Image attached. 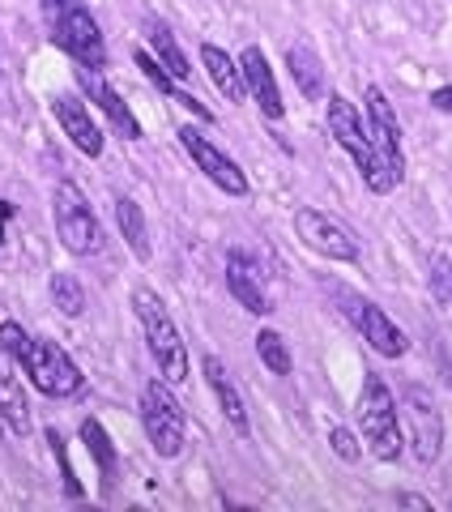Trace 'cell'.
Masks as SVG:
<instances>
[{"mask_svg":"<svg viewBox=\"0 0 452 512\" xmlns=\"http://www.w3.org/2000/svg\"><path fill=\"white\" fill-rule=\"evenodd\" d=\"M329 133H333L337 146L354 158V167H359L363 184L371 192H380V197H384V192H393L401 184L397 175L384 167V158L376 154V146H371V133L363 128V116L354 111L350 99H342V94H329Z\"/></svg>","mask_w":452,"mask_h":512,"instance_id":"6da1fadb","label":"cell"},{"mask_svg":"<svg viewBox=\"0 0 452 512\" xmlns=\"http://www.w3.org/2000/svg\"><path fill=\"white\" fill-rule=\"evenodd\" d=\"M43 18H47V30H52V43L60 52H69L77 64H86V69H103L107 64L103 30L90 18V9L82 0H43Z\"/></svg>","mask_w":452,"mask_h":512,"instance_id":"7a4b0ae2","label":"cell"},{"mask_svg":"<svg viewBox=\"0 0 452 512\" xmlns=\"http://www.w3.org/2000/svg\"><path fill=\"white\" fill-rule=\"evenodd\" d=\"M133 308H137V320L145 329V342H150V355L158 363L167 384H184L188 380V350H184V338L175 329V320L167 312V303L158 299L150 286H137L133 291Z\"/></svg>","mask_w":452,"mask_h":512,"instance_id":"3957f363","label":"cell"},{"mask_svg":"<svg viewBox=\"0 0 452 512\" xmlns=\"http://www.w3.org/2000/svg\"><path fill=\"white\" fill-rule=\"evenodd\" d=\"M359 423H363V440L371 448L376 461H397L401 457V406L397 397L389 393L376 372H363V389H359Z\"/></svg>","mask_w":452,"mask_h":512,"instance_id":"277c9868","label":"cell"},{"mask_svg":"<svg viewBox=\"0 0 452 512\" xmlns=\"http://www.w3.org/2000/svg\"><path fill=\"white\" fill-rule=\"evenodd\" d=\"M52 218H56V235L60 244L69 248L73 256H90L99 252L103 244V231H99V218H94L86 192L77 188L73 180H60L52 192Z\"/></svg>","mask_w":452,"mask_h":512,"instance_id":"5b68a950","label":"cell"},{"mask_svg":"<svg viewBox=\"0 0 452 512\" xmlns=\"http://www.w3.org/2000/svg\"><path fill=\"white\" fill-rule=\"evenodd\" d=\"M141 423L158 457H180L184 453V406L171 397L167 380H154L141 389Z\"/></svg>","mask_w":452,"mask_h":512,"instance_id":"8992f818","label":"cell"},{"mask_svg":"<svg viewBox=\"0 0 452 512\" xmlns=\"http://www.w3.org/2000/svg\"><path fill=\"white\" fill-rule=\"evenodd\" d=\"M22 367H26L30 384H35L39 393H47V397H73V393L86 389L82 367H77V363L69 359V350L56 346V342L35 338V346H30V355H26Z\"/></svg>","mask_w":452,"mask_h":512,"instance_id":"52a82bcc","label":"cell"},{"mask_svg":"<svg viewBox=\"0 0 452 512\" xmlns=\"http://www.w3.org/2000/svg\"><path fill=\"white\" fill-rule=\"evenodd\" d=\"M180 146L188 150V158H192V163H197L201 171H205V180L209 184H218L222 192H226V197H244V192H248V175L244 171H239V163H235V158L231 154H222L218 146H214V141H209L205 133H201V128H180Z\"/></svg>","mask_w":452,"mask_h":512,"instance_id":"ba28073f","label":"cell"},{"mask_svg":"<svg viewBox=\"0 0 452 512\" xmlns=\"http://www.w3.org/2000/svg\"><path fill=\"white\" fill-rule=\"evenodd\" d=\"M295 231L299 239L308 244L312 252L329 256V261H359V239H354V231L346 227V222H337L329 214L320 210H299L295 214Z\"/></svg>","mask_w":452,"mask_h":512,"instance_id":"9c48e42d","label":"cell"},{"mask_svg":"<svg viewBox=\"0 0 452 512\" xmlns=\"http://www.w3.org/2000/svg\"><path fill=\"white\" fill-rule=\"evenodd\" d=\"M401 414H406L410 423V444H414V457L418 461H435L444 448V419L440 410H435L431 393L418 389V384H410L406 393H401Z\"/></svg>","mask_w":452,"mask_h":512,"instance_id":"30bf717a","label":"cell"},{"mask_svg":"<svg viewBox=\"0 0 452 512\" xmlns=\"http://www.w3.org/2000/svg\"><path fill=\"white\" fill-rule=\"evenodd\" d=\"M226 291L244 303L252 316H269L273 312V295L265 286L261 256H252L244 248H231V256H226Z\"/></svg>","mask_w":452,"mask_h":512,"instance_id":"8fae6325","label":"cell"},{"mask_svg":"<svg viewBox=\"0 0 452 512\" xmlns=\"http://www.w3.org/2000/svg\"><path fill=\"white\" fill-rule=\"evenodd\" d=\"M367 133H371V146L376 154L384 158V167H389L397 180L406 175V154H401V124L393 116V103L384 99L380 86H367Z\"/></svg>","mask_w":452,"mask_h":512,"instance_id":"7c38bea8","label":"cell"},{"mask_svg":"<svg viewBox=\"0 0 452 512\" xmlns=\"http://www.w3.org/2000/svg\"><path fill=\"white\" fill-rule=\"evenodd\" d=\"M77 86L90 94V103H99V111L111 120V128H116L124 141H141V124H137V116L128 111V103L120 99V94L107 86L103 69H86V64H77Z\"/></svg>","mask_w":452,"mask_h":512,"instance_id":"4fadbf2b","label":"cell"},{"mask_svg":"<svg viewBox=\"0 0 452 512\" xmlns=\"http://www.w3.org/2000/svg\"><path fill=\"white\" fill-rule=\"evenodd\" d=\"M52 111H56V120H60V128H64V137H69L77 150L90 154V158L103 154V128L94 124L90 103H82L77 94H56Z\"/></svg>","mask_w":452,"mask_h":512,"instance_id":"5bb4252c","label":"cell"},{"mask_svg":"<svg viewBox=\"0 0 452 512\" xmlns=\"http://www.w3.org/2000/svg\"><path fill=\"white\" fill-rule=\"evenodd\" d=\"M239 69H244V86L248 94L256 99V107L265 111L269 120H282V94H278V82H273V69L261 47H244V56H239Z\"/></svg>","mask_w":452,"mask_h":512,"instance_id":"9a60e30c","label":"cell"},{"mask_svg":"<svg viewBox=\"0 0 452 512\" xmlns=\"http://www.w3.org/2000/svg\"><path fill=\"white\" fill-rule=\"evenodd\" d=\"M354 320H359L363 338L371 342V350L384 359H401L406 355V333H401L389 316H384V308H376V303H359V312H354Z\"/></svg>","mask_w":452,"mask_h":512,"instance_id":"2e32d148","label":"cell"},{"mask_svg":"<svg viewBox=\"0 0 452 512\" xmlns=\"http://www.w3.org/2000/svg\"><path fill=\"white\" fill-rule=\"evenodd\" d=\"M205 380H209V389H214V397H218V406H222V414H226V423L235 427V436H248L252 431V423H248V406H244V397H239V389H235V380L226 376V367H222V359L218 355H205Z\"/></svg>","mask_w":452,"mask_h":512,"instance_id":"e0dca14e","label":"cell"},{"mask_svg":"<svg viewBox=\"0 0 452 512\" xmlns=\"http://www.w3.org/2000/svg\"><path fill=\"white\" fill-rule=\"evenodd\" d=\"M13 367H18V363L0 350V419L26 436V431H30V402L22 393V376L13 372Z\"/></svg>","mask_w":452,"mask_h":512,"instance_id":"ac0fdd59","label":"cell"},{"mask_svg":"<svg viewBox=\"0 0 452 512\" xmlns=\"http://www.w3.org/2000/svg\"><path fill=\"white\" fill-rule=\"evenodd\" d=\"M201 69L209 73V82L218 86V94H226V103H244L248 86H244V69H239V60H231L222 47L205 43L201 47Z\"/></svg>","mask_w":452,"mask_h":512,"instance_id":"d6986e66","label":"cell"},{"mask_svg":"<svg viewBox=\"0 0 452 512\" xmlns=\"http://www.w3.org/2000/svg\"><path fill=\"white\" fill-rule=\"evenodd\" d=\"M286 69L295 77V86L303 90V99H325L329 86H325V64L312 52L308 43H290L286 47Z\"/></svg>","mask_w":452,"mask_h":512,"instance_id":"ffe728a7","label":"cell"},{"mask_svg":"<svg viewBox=\"0 0 452 512\" xmlns=\"http://www.w3.org/2000/svg\"><path fill=\"white\" fill-rule=\"evenodd\" d=\"M145 39H150V47H154V60L163 64V69L175 77V82H192V64H188V56L180 52V43H175V35H171V26L167 22H145Z\"/></svg>","mask_w":452,"mask_h":512,"instance_id":"44dd1931","label":"cell"},{"mask_svg":"<svg viewBox=\"0 0 452 512\" xmlns=\"http://www.w3.org/2000/svg\"><path fill=\"white\" fill-rule=\"evenodd\" d=\"M137 69L145 73V82H154L158 90L167 94V99H175L180 107H188L192 116H201V120H214V116H209V107H205V103H197V99H192L188 90H180V82H175V77H171V73H167L163 64H158V60H154L150 52H137Z\"/></svg>","mask_w":452,"mask_h":512,"instance_id":"7402d4cb","label":"cell"},{"mask_svg":"<svg viewBox=\"0 0 452 512\" xmlns=\"http://www.w3.org/2000/svg\"><path fill=\"white\" fill-rule=\"evenodd\" d=\"M116 222H120V235L128 239L137 261H150V231H145V214L137 201L128 197H116Z\"/></svg>","mask_w":452,"mask_h":512,"instance_id":"603a6c76","label":"cell"},{"mask_svg":"<svg viewBox=\"0 0 452 512\" xmlns=\"http://www.w3.org/2000/svg\"><path fill=\"white\" fill-rule=\"evenodd\" d=\"M82 440H86V448L94 453V461H99L103 478L111 483V474H116V448H111V440H107L103 423H99V419H86V423H82Z\"/></svg>","mask_w":452,"mask_h":512,"instance_id":"cb8c5ba5","label":"cell"},{"mask_svg":"<svg viewBox=\"0 0 452 512\" xmlns=\"http://www.w3.org/2000/svg\"><path fill=\"white\" fill-rule=\"evenodd\" d=\"M52 299L69 320H77L86 312V291H82V282H77L73 274H52Z\"/></svg>","mask_w":452,"mask_h":512,"instance_id":"d4e9b609","label":"cell"},{"mask_svg":"<svg viewBox=\"0 0 452 512\" xmlns=\"http://www.w3.org/2000/svg\"><path fill=\"white\" fill-rule=\"evenodd\" d=\"M256 355H261V363L269 367L273 376H290V350L282 342V333H273V329L256 333Z\"/></svg>","mask_w":452,"mask_h":512,"instance_id":"484cf974","label":"cell"},{"mask_svg":"<svg viewBox=\"0 0 452 512\" xmlns=\"http://www.w3.org/2000/svg\"><path fill=\"white\" fill-rule=\"evenodd\" d=\"M30 346H35V338H30V333L18 325V320H5V325H0V350H5V355L18 363V367L26 363Z\"/></svg>","mask_w":452,"mask_h":512,"instance_id":"4316f807","label":"cell"},{"mask_svg":"<svg viewBox=\"0 0 452 512\" xmlns=\"http://www.w3.org/2000/svg\"><path fill=\"white\" fill-rule=\"evenodd\" d=\"M329 444H333V453L342 457V461H359L363 457V444L354 440V431H346V427H333L329 431Z\"/></svg>","mask_w":452,"mask_h":512,"instance_id":"83f0119b","label":"cell"},{"mask_svg":"<svg viewBox=\"0 0 452 512\" xmlns=\"http://www.w3.org/2000/svg\"><path fill=\"white\" fill-rule=\"evenodd\" d=\"M47 444H52V453L60 457V470H64V491H69V495H82V483H77V478H73V466H69V453H64V440H60V431L52 427V431H47Z\"/></svg>","mask_w":452,"mask_h":512,"instance_id":"f1b7e54d","label":"cell"},{"mask_svg":"<svg viewBox=\"0 0 452 512\" xmlns=\"http://www.w3.org/2000/svg\"><path fill=\"white\" fill-rule=\"evenodd\" d=\"M13 218V201H0V252H5V222Z\"/></svg>","mask_w":452,"mask_h":512,"instance_id":"f546056e","label":"cell"},{"mask_svg":"<svg viewBox=\"0 0 452 512\" xmlns=\"http://www.w3.org/2000/svg\"><path fill=\"white\" fill-rule=\"evenodd\" d=\"M397 504H406V508H423V512H431V500H423V495H397Z\"/></svg>","mask_w":452,"mask_h":512,"instance_id":"4dcf8cb0","label":"cell"},{"mask_svg":"<svg viewBox=\"0 0 452 512\" xmlns=\"http://www.w3.org/2000/svg\"><path fill=\"white\" fill-rule=\"evenodd\" d=\"M431 103H435V107H444V111H452V90H435V94H431Z\"/></svg>","mask_w":452,"mask_h":512,"instance_id":"1f68e13d","label":"cell"}]
</instances>
